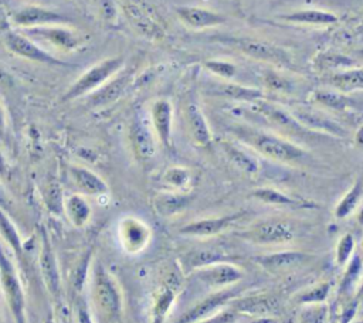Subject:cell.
<instances>
[{"label": "cell", "instance_id": "2e32d148", "mask_svg": "<svg viewBox=\"0 0 363 323\" xmlns=\"http://www.w3.org/2000/svg\"><path fill=\"white\" fill-rule=\"evenodd\" d=\"M244 215L242 211L233 212L227 215L220 217H208V218H200L194 220L191 222L184 224L179 228V234L184 237H193V238H208L221 234L225 231L230 225H233L235 221H238Z\"/></svg>", "mask_w": 363, "mask_h": 323}, {"label": "cell", "instance_id": "681fc988", "mask_svg": "<svg viewBox=\"0 0 363 323\" xmlns=\"http://www.w3.org/2000/svg\"><path fill=\"white\" fill-rule=\"evenodd\" d=\"M6 129H7V123H6V112L3 105L0 103V140L4 139L6 136Z\"/></svg>", "mask_w": 363, "mask_h": 323}, {"label": "cell", "instance_id": "f5cc1de1", "mask_svg": "<svg viewBox=\"0 0 363 323\" xmlns=\"http://www.w3.org/2000/svg\"><path fill=\"white\" fill-rule=\"evenodd\" d=\"M360 295H363V286H362V290H360Z\"/></svg>", "mask_w": 363, "mask_h": 323}, {"label": "cell", "instance_id": "9a60e30c", "mask_svg": "<svg viewBox=\"0 0 363 323\" xmlns=\"http://www.w3.org/2000/svg\"><path fill=\"white\" fill-rule=\"evenodd\" d=\"M41 245H40V255H38V265L43 276V282L52 298H58L61 293V275L58 269V262L48 238L47 231L41 230Z\"/></svg>", "mask_w": 363, "mask_h": 323}, {"label": "cell", "instance_id": "7c38bea8", "mask_svg": "<svg viewBox=\"0 0 363 323\" xmlns=\"http://www.w3.org/2000/svg\"><path fill=\"white\" fill-rule=\"evenodd\" d=\"M118 238L128 254L136 255L149 245L152 239V230L143 220L126 215L118 224Z\"/></svg>", "mask_w": 363, "mask_h": 323}, {"label": "cell", "instance_id": "5bb4252c", "mask_svg": "<svg viewBox=\"0 0 363 323\" xmlns=\"http://www.w3.org/2000/svg\"><path fill=\"white\" fill-rule=\"evenodd\" d=\"M291 112L296 118V120L311 132H315L318 135H332L337 137H345L347 135V130L339 122L329 118L325 112L319 109L295 106L294 109H291Z\"/></svg>", "mask_w": 363, "mask_h": 323}, {"label": "cell", "instance_id": "ba28073f", "mask_svg": "<svg viewBox=\"0 0 363 323\" xmlns=\"http://www.w3.org/2000/svg\"><path fill=\"white\" fill-rule=\"evenodd\" d=\"M129 142L133 156L140 162L146 163L152 160L156 154V142L157 137L143 110L135 112L129 125Z\"/></svg>", "mask_w": 363, "mask_h": 323}, {"label": "cell", "instance_id": "603a6c76", "mask_svg": "<svg viewBox=\"0 0 363 323\" xmlns=\"http://www.w3.org/2000/svg\"><path fill=\"white\" fill-rule=\"evenodd\" d=\"M309 258H311L309 254H305V252L281 251V252H274L262 256H255L254 261L267 271L279 272V271H286V269L299 266Z\"/></svg>", "mask_w": 363, "mask_h": 323}, {"label": "cell", "instance_id": "5b68a950", "mask_svg": "<svg viewBox=\"0 0 363 323\" xmlns=\"http://www.w3.org/2000/svg\"><path fill=\"white\" fill-rule=\"evenodd\" d=\"M227 42L235 47L241 54H244L248 58L282 68L294 67L292 55L284 47H279L275 42L247 37L228 38Z\"/></svg>", "mask_w": 363, "mask_h": 323}, {"label": "cell", "instance_id": "6da1fadb", "mask_svg": "<svg viewBox=\"0 0 363 323\" xmlns=\"http://www.w3.org/2000/svg\"><path fill=\"white\" fill-rule=\"evenodd\" d=\"M230 132L240 143L274 162L299 166L311 159L305 149L277 133L245 125L233 126Z\"/></svg>", "mask_w": 363, "mask_h": 323}, {"label": "cell", "instance_id": "c3c4849f", "mask_svg": "<svg viewBox=\"0 0 363 323\" xmlns=\"http://www.w3.org/2000/svg\"><path fill=\"white\" fill-rule=\"evenodd\" d=\"M9 176H10V166L7 163L6 156L3 154V152L0 149V178L6 180V178H9Z\"/></svg>", "mask_w": 363, "mask_h": 323}, {"label": "cell", "instance_id": "277c9868", "mask_svg": "<svg viewBox=\"0 0 363 323\" xmlns=\"http://www.w3.org/2000/svg\"><path fill=\"white\" fill-rule=\"evenodd\" d=\"M0 286L16 323H27L26 293L11 259L0 245Z\"/></svg>", "mask_w": 363, "mask_h": 323}, {"label": "cell", "instance_id": "1f68e13d", "mask_svg": "<svg viewBox=\"0 0 363 323\" xmlns=\"http://www.w3.org/2000/svg\"><path fill=\"white\" fill-rule=\"evenodd\" d=\"M251 196L265 204H271V205H281V207H292V208H309V207H315V204L309 203V201H303L301 198H294L277 188H271V187H261V188H255Z\"/></svg>", "mask_w": 363, "mask_h": 323}, {"label": "cell", "instance_id": "f546056e", "mask_svg": "<svg viewBox=\"0 0 363 323\" xmlns=\"http://www.w3.org/2000/svg\"><path fill=\"white\" fill-rule=\"evenodd\" d=\"M312 67L315 71L329 74V72H336V71L359 67V64L356 60H353L352 57L345 55L342 52L320 51V52L315 54V57L312 60Z\"/></svg>", "mask_w": 363, "mask_h": 323}, {"label": "cell", "instance_id": "7bdbcfd3", "mask_svg": "<svg viewBox=\"0 0 363 323\" xmlns=\"http://www.w3.org/2000/svg\"><path fill=\"white\" fill-rule=\"evenodd\" d=\"M326 319V307L319 303H311L301 316V323H323Z\"/></svg>", "mask_w": 363, "mask_h": 323}, {"label": "cell", "instance_id": "7dc6e473", "mask_svg": "<svg viewBox=\"0 0 363 323\" xmlns=\"http://www.w3.org/2000/svg\"><path fill=\"white\" fill-rule=\"evenodd\" d=\"M0 208L4 210L6 212H10L13 210V200L1 184H0Z\"/></svg>", "mask_w": 363, "mask_h": 323}, {"label": "cell", "instance_id": "ac0fdd59", "mask_svg": "<svg viewBox=\"0 0 363 323\" xmlns=\"http://www.w3.org/2000/svg\"><path fill=\"white\" fill-rule=\"evenodd\" d=\"M150 123L157 142L167 150L173 147V106L169 99H156L150 108Z\"/></svg>", "mask_w": 363, "mask_h": 323}, {"label": "cell", "instance_id": "d6a6232c", "mask_svg": "<svg viewBox=\"0 0 363 323\" xmlns=\"http://www.w3.org/2000/svg\"><path fill=\"white\" fill-rule=\"evenodd\" d=\"M311 101L335 112H345L353 106V99L336 89H316L312 92Z\"/></svg>", "mask_w": 363, "mask_h": 323}, {"label": "cell", "instance_id": "7402d4cb", "mask_svg": "<svg viewBox=\"0 0 363 323\" xmlns=\"http://www.w3.org/2000/svg\"><path fill=\"white\" fill-rule=\"evenodd\" d=\"M69 171H71L72 181H74L75 187L78 188L79 194L92 196V197H99V196L108 194V191H109L108 184L99 174H96L91 169L84 167V166H72L69 169Z\"/></svg>", "mask_w": 363, "mask_h": 323}, {"label": "cell", "instance_id": "db71d44e", "mask_svg": "<svg viewBox=\"0 0 363 323\" xmlns=\"http://www.w3.org/2000/svg\"><path fill=\"white\" fill-rule=\"evenodd\" d=\"M354 323H363V320H359V322H354Z\"/></svg>", "mask_w": 363, "mask_h": 323}, {"label": "cell", "instance_id": "44dd1931", "mask_svg": "<svg viewBox=\"0 0 363 323\" xmlns=\"http://www.w3.org/2000/svg\"><path fill=\"white\" fill-rule=\"evenodd\" d=\"M184 118L189 135L193 142L201 147L210 146L213 142V135L200 105L194 101H190L184 108Z\"/></svg>", "mask_w": 363, "mask_h": 323}, {"label": "cell", "instance_id": "f6af8a7d", "mask_svg": "<svg viewBox=\"0 0 363 323\" xmlns=\"http://www.w3.org/2000/svg\"><path fill=\"white\" fill-rule=\"evenodd\" d=\"M237 314H238V313L228 305L227 309H223V310L214 313L213 316L207 317L206 320H203V322H200V323H231V322L235 320Z\"/></svg>", "mask_w": 363, "mask_h": 323}, {"label": "cell", "instance_id": "52a82bcc", "mask_svg": "<svg viewBox=\"0 0 363 323\" xmlns=\"http://www.w3.org/2000/svg\"><path fill=\"white\" fill-rule=\"evenodd\" d=\"M252 109L262 116L268 123H271L274 128L282 130L286 135H292L295 137H303V139H309L313 135H316L315 132H311L309 129H306L305 126H302L296 118L292 115L291 110L274 103V102H268L265 99H259L251 103Z\"/></svg>", "mask_w": 363, "mask_h": 323}, {"label": "cell", "instance_id": "11a10c76", "mask_svg": "<svg viewBox=\"0 0 363 323\" xmlns=\"http://www.w3.org/2000/svg\"><path fill=\"white\" fill-rule=\"evenodd\" d=\"M360 31H363V26H362V27H360Z\"/></svg>", "mask_w": 363, "mask_h": 323}, {"label": "cell", "instance_id": "4fadbf2b", "mask_svg": "<svg viewBox=\"0 0 363 323\" xmlns=\"http://www.w3.org/2000/svg\"><path fill=\"white\" fill-rule=\"evenodd\" d=\"M191 275L210 289H224L241 280L244 272L231 262H217L201 266L193 271Z\"/></svg>", "mask_w": 363, "mask_h": 323}, {"label": "cell", "instance_id": "8d00e7d4", "mask_svg": "<svg viewBox=\"0 0 363 323\" xmlns=\"http://www.w3.org/2000/svg\"><path fill=\"white\" fill-rule=\"evenodd\" d=\"M363 197V183L362 180H356V183L349 188V191L342 197L335 208L336 218H345L354 211Z\"/></svg>", "mask_w": 363, "mask_h": 323}, {"label": "cell", "instance_id": "f35d334b", "mask_svg": "<svg viewBox=\"0 0 363 323\" xmlns=\"http://www.w3.org/2000/svg\"><path fill=\"white\" fill-rule=\"evenodd\" d=\"M262 84L267 91L272 92H279V94H291L294 91V84L292 81L281 74L277 69L268 68L262 74Z\"/></svg>", "mask_w": 363, "mask_h": 323}, {"label": "cell", "instance_id": "4dcf8cb0", "mask_svg": "<svg viewBox=\"0 0 363 323\" xmlns=\"http://www.w3.org/2000/svg\"><path fill=\"white\" fill-rule=\"evenodd\" d=\"M64 212L68 217L69 222L77 227L82 228L85 227L92 215V208L85 198L84 194H71L64 200Z\"/></svg>", "mask_w": 363, "mask_h": 323}, {"label": "cell", "instance_id": "ab89813d", "mask_svg": "<svg viewBox=\"0 0 363 323\" xmlns=\"http://www.w3.org/2000/svg\"><path fill=\"white\" fill-rule=\"evenodd\" d=\"M204 67L213 72L214 75H217L218 78H223V79H231L235 74H237V68L233 62H228L225 60H207L204 62Z\"/></svg>", "mask_w": 363, "mask_h": 323}, {"label": "cell", "instance_id": "30bf717a", "mask_svg": "<svg viewBox=\"0 0 363 323\" xmlns=\"http://www.w3.org/2000/svg\"><path fill=\"white\" fill-rule=\"evenodd\" d=\"M241 239H245L258 245L268 244H285L296 237L295 228L282 220H265L251 225L250 228L237 234Z\"/></svg>", "mask_w": 363, "mask_h": 323}, {"label": "cell", "instance_id": "ffe728a7", "mask_svg": "<svg viewBox=\"0 0 363 323\" xmlns=\"http://www.w3.org/2000/svg\"><path fill=\"white\" fill-rule=\"evenodd\" d=\"M176 14L184 26L193 30L213 28L225 23L223 14L197 6H179L176 7Z\"/></svg>", "mask_w": 363, "mask_h": 323}, {"label": "cell", "instance_id": "60d3db41", "mask_svg": "<svg viewBox=\"0 0 363 323\" xmlns=\"http://www.w3.org/2000/svg\"><path fill=\"white\" fill-rule=\"evenodd\" d=\"M329 289H330V285L328 282H323V283H319L318 286L312 288L311 290L302 293L299 296V302L302 303H322L328 295H329Z\"/></svg>", "mask_w": 363, "mask_h": 323}, {"label": "cell", "instance_id": "b9f144b4", "mask_svg": "<svg viewBox=\"0 0 363 323\" xmlns=\"http://www.w3.org/2000/svg\"><path fill=\"white\" fill-rule=\"evenodd\" d=\"M353 248H354L353 235H352V234H345V235L339 239L337 246H336V262H337L339 265L346 264V262L350 259V255H352Z\"/></svg>", "mask_w": 363, "mask_h": 323}, {"label": "cell", "instance_id": "836d02e7", "mask_svg": "<svg viewBox=\"0 0 363 323\" xmlns=\"http://www.w3.org/2000/svg\"><path fill=\"white\" fill-rule=\"evenodd\" d=\"M213 91H214L216 95H221V96L228 98V99L242 101V102H250V103L265 98V95L261 89L251 88V86H244V85H238V84H233V82L217 84L213 88Z\"/></svg>", "mask_w": 363, "mask_h": 323}, {"label": "cell", "instance_id": "74e56055", "mask_svg": "<svg viewBox=\"0 0 363 323\" xmlns=\"http://www.w3.org/2000/svg\"><path fill=\"white\" fill-rule=\"evenodd\" d=\"M162 181L173 191H184L191 181V173L187 167L172 166L163 171Z\"/></svg>", "mask_w": 363, "mask_h": 323}, {"label": "cell", "instance_id": "7a4b0ae2", "mask_svg": "<svg viewBox=\"0 0 363 323\" xmlns=\"http://www.w3.org/2000/svg\"><path fill=\"white\" fill-rule=\"evenodd\" d=\"M91 298L95 309L108 322L118 320L123 307V296L116 278L96 262L91 275Z\"/></svg>", "mask_w": 363, "mask_h": 323}, {"label": "cell", "instance_id": "8fae6325", "mask_svg": "<svg viewBox=\"0 0 363 323\" xmlns=\"http://www.w3.org/2000/svg\"><path fill=\"white\" fill-rule=\"evenodd\" d=\"M4 44H6V47L10 52H13L14 55H17L20 58L34 61V62H38V64L51 65V67H61V65L64 67V65H67L65 61L54 57L52 54H50L44 48H41L38 45V42H35L34 40H31L30 37L23 34L20 30L6 33Z\"/></svg>", "mask_w": 363, "mask_h": 323}, {"label": "cell", "instance_id": "3957f363", "mask_svg": "<svg viewBox=\"0 0 363 323\" xmlns=\"http://www.w3.org/2000/svg\"><path fill=\"white\" fill-rule=\"evenodd\" d=\"M123 57H109L94 64L86 71H84L67 89V92L61 98V102L74 101L99 89L105 82H108L115 74H118L123 68Z\"/></svg>", "mask_w": 363, "mask_h": 323}, {"label": "cell", "instance_id": "e575fe53", "mask_svg": "<svg viewBox=\"0 0 363 323\" xmlns=\"http://www.w3.org/2000/svg\"><path fill=\"white\" fill-rule=\"evenodd\" d=\"M176 300V292L173 288L164 285L153 296L150 322L152 323H164L167 314L172 310V306Z\"/></svg>", "mask_w": 363, "mask_h": 323}, {"label": "cell", "instance_id": "d6986e66", "mask_svg": "<svg viewBox=\"0 0 363 323\" xmlns=\"http://www.w3.org/2000/svg\"><path fill=\"white\" fill-rule=\"evenodd\" d=\"M132 81V72L130 71H119L115 74L108 82H105L99 89L94 91L92 94L88 95V103L92 108H102L106 106L118 98L123 95V92L128 89Z\"/></svg>", "mask_w": 363, "mask_h": 323}, {"label": "cell", "instance_id": "d4e9b609", "mask_svg": "<svg viewBox=\"0 0 363 323\" xmlns=\"http://www.w3.org/2000/svg\"><path fill=\"white\" fill-rule=\"evenodd\" d=\"M281 20L291 23V24H301V26H332L339 21V17L326 10L319 8H303L296 10L292 13H286L279 16Z\"/></svg>", "mask_w": 363, "mask_h": 323}, {"label": "cell", "instance_id": "8992f818", "mask_svg": "<svg viewBox=\"0 0 363 323\" xmlns=\"http://www.w3.org/2000/svg\"><path fill=\"white\" fill-rule=\"evenodd\" d=\"M35 42H48L61 51H77L85 44L84 37L64 24H51L20 30Z\"/></svg>", "mask_w": 363, "mask_h": 323}, {"label": "cell", "instance_id": "cb8c5ba5", "mask_svg": "<svg viewBox=\"0 0 363 323\" xmlns=\"http://www.w3.org/2000/svg\"><path fill=\"white\" fill-rule=\"evenodd\" d=\"M230 259H231V255L223 251H218L214 248H196L183 255L182 268L186 272L191 273L193 271L201 266L217 264V262H230Z\"/></svg>", "mask_w": 363, "mask_h": 323}, {"label": "cell", "instance_id": "f907efd6", "mask_svg": "<svg viewBox=\"0 0 363 323\" xmlns=\"http://www.w3.org/2000/svg\"><path fill=\"white\" fill-rule=\"evenodd\" d=\"M354 142H356L359 146H363V126H360V128H359V130L356 132Z\"/></svg>", "mask_w": 363, "mask_h": 323}, {"label": "cell", "instance_id": "9c48e42d", "mask_svg": "<svg viewBox=\"0 0 363 323\" xmlns=\"http://www.w3.org/2000/svg\"><path fill=\"white\" fill-rule=\"evenodd\" d=\"M242 290V288L237 286L217 289L216 292L207 295L191 307H189L174 323H200L221 310L225 305H230V302L238 298Z\"/></svg>", "mask_w": 363, "mask_h": 323}, {"label": "cell", "instance_id": "bcb514c9", "mask_svg": "<svg viewBox=\"0 0 363 323\" xmlns=\"http://www.w3.org/2000/svg\"><path fill=\"white\" fill-rule=\"evenodd\" d=\"M77 322L78 323H94V319L84 302L77 303Z\"/></svg>", "mask_w": 363, "mask_h": 323}, {"label": "cell", "instance_id": "ee69618b", "mask_svg": "<svg viewBox=\"0 0 363 323\" xmlns=\"http://www.w3.org/2000/svg\"><path fill=\"white\" fill-rule=\"evenodd\" d=\"M360 268H362V261H360V256L356 255V256H353L352 262L349 264V266H347V269H346V272H345V275H343L342 289H340L342 292H347V290L352 288V285H353L356 276H357L359 272H360Z\"/></svg>", "mask_w": 363, "mask_h": 323}, {"label": "cell", "instance_id": "484cf974", "mask_svg": "<svg viewBox=\"0 0 363 323\" xmlns=\"http://www.w3.org/2000/svg\"><path fill=\"white\" fill-rule=\"evenodd\" d=\"M230 306L237 313L265 314L277 307V300L265 293H254L248 296H238L230 302Z\"/></svg>", "mask_w": 363, "mask_h": 323}, {"label": "cell", "instance_id": "f1b7e54d", "mask_svg": "<svg viewBox=\"0 0 363 323\" xmlns=\"http://www.w3.org/2000/svg\"><path fill=\"white\" fill-rule=\"evenodd\" d=\"M326 82L339 92L349 94L354 91H363V68L353 67L336 72L325 74Z\"/></svg>", "mask_w": 363, "mask_h": 323}, {"label": "cell", "instance_id": "e0dca14e", "mask_svg": "<svg viewBox=\"0 0 363 323\" xmlns=\"http://www.w3.org/2000/svg\"><path fill=\"white\" fill-rule=\"evenodd\" d=\"M13 21L17 27H20V30H24L51 24H65L69 21V17L52 8L41 6H26L13 14Z\"/></svg>", "mask_w": 363, "mask_h": 323}, {"label": "cell", "instance_id": "4316f807", "mask_svg": "<svg viewBox=\"0 0 363 323\" xmlns=\"http://www.w3.org/2000/svg\"><path fill=\"white\" fill-rule=\"evenodd\" d=\"M191 201L190 194L184 191H164L153 197V207L162 217H173L180 214Z\"/></svg>", "mask_w": 363, "mask_h": 323}, {"label": "cell", "instance_id": "d590c367", "mask_svg": "<svg viewBox=\"0 0 363 323\" xmlns=\"http://www.w3.org/2000/svg\"><path fill=\"white\" fill-rule=\"evenodd\" d=\"M0 237L17 256H20V258L23 256L24 245H23L21 237L18 234V230L16 228L14 222L10 220L9 212H6L1 208H0Z\"/></svg>", "mask_w": 363, "mask_h": 323}, {"label": "cell", "instance_id": "83f0119b", "mask_svg": "<svg viewBox=\"0 0 363 323\" xmlns=\"http://www.w3.org/2000/svg\"><path fill=\"white\" fill-rule=\"evenodd\" d=\"M221 147L228 157V160L238 167L240 170L248 173V174H257L259 171V162L258 159L242 146V143H235L230 140L221 142Z\"/></svg>", "mask_w": 363, "mask_h": 323}, {"label": "cell", "instance_id": "816d5d0a", "mask_svg": "<svg viewBox=\"0 0 363 323\" xmlns=\"http://www.w3.org/2000/svg\"><path fill=\"white\" fill-rule=\"evenodd\" d=\"M44 323H55V320H54V317H52L51 314H48V316L45 317V320H44Z\"/></svg>", "mask_w": 363, "mask_h": 323}]
</instances>
